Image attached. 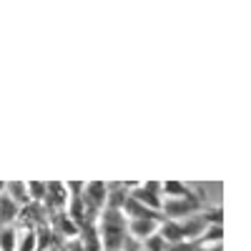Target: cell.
<instances>
[{"label": "cell", "instance_id": "1", "mask_svg": "<svg viewBox=\"0 0 251 251\" xmlns=\"http://www.w3.org/2000/svg\"><path fill=\"white\" fill-rule=\"evenodd\" d=\"M203 206V196H194V199H163L161 203V214L163 219H171V221H183L188 216H194L201 211Z\"/></svg>", "mask_w": 251, "mask_h": 251}, {"label": "cell", "instance_id": "2", "mask_svg": "<svg viewBox=\"0 0 251 251\" xmlns=\"http://www.w3.org/2000/svg\"><path fill=\"white\" fill-rule=\"evenodd\" d=\"M128 199L138 201L141 206L151 208V211H158L161 214V203H163V196H161V181H146V183H133L128 188Z\"/></svg>", "mask_w": 251, "mask_h": 251}, {"label": "cell", "instance_id": "3", "mask_svg": "<svg viewBox=\"0 0 251 251\" xmlns=\"http://www.w3.org/2000/svg\"><path fill=\"white\" fill-rule=\"evenodd\" d=\"M68 206V191H66V183L60 181H50L46 183V199H43V208L48 214H58V211H66Z\"/></svg>", "mask_w": 251, "mask_h": 251}, {"label": "cell", "instance_id": "4", "mask_svg": "<svg viewBox=\"0 0 251 251\" xmlns=\"http://www.w3.org/2000/svg\"><path fill=\"white\" fill-rule=\"evenodd\" d=\"M178 224H181V236H183V241H196V239H201L203 231L208 228V221H206V216H203V208H201L199 214L178 221Z\"/></svg>", "mask_w": 251, "mask_h": 251}, {"label": "cell", "instance_id": "5", "mask_svg": "<svg viewBox=\"0 0 251 251\" xmlns=\"http://www.w3.org/2000/svg\"><path fill=\"white\" fill-rule=\"evenodd\" d=\"M156 228H158V224L156 221H143V219H128V226H126V231H128V236L133 239V241H138V239H149L151 234H156Z\"/></svg>", "mask_w": 251, "mask_h": 251}, {"label": "cell", "instance_id": "6", "mask_svg": "<svg viewBox=\"0 0 251 251\" xmlns=\"http://www.w3.org/2000/svg\"><path fill=\"white\" fill-rule=\"evenodd\" d=\"M50 226H53V231H58L60 236H68V239H78V231H80V228L68 219L66 211L50 214Z\"/></svg>", "mask_w": 251, "mask_h": 251}, {"label": "cell", "instance_id": "7", "mask_svg": "<svg viewBox=\"0 0 251 251\" xmlns=\"http://www.w3.org/2000/svg\"><path fill=\"white\" fill-rule=\"evenodd\" d=\"M161 196H169V199H194L199 194L191 191L183 181L171 178V181H161Z\"/></svg>", "mask_w": 251, "mask_h": 251}, {"label": "cell", "instance_id": "8", "mask_svg": "<svg viewBox=\"0 0 251 251\" xmlns=\"http://www.w3.org/2000/svg\"><path fill=\"white\" fill-rule=\"evenodd\" d=\"M156 234L166 241V246H174V244H181L183 236H181V224L178 221H171V219H163L156 228Z\"/></svg>", "mask_w": 251, "mask_h": 251}, {"label": "cell", "instance_id": "9", "mask_svg": "<svg viewBox=\"0 0 251 251\" xmlns=\"http://www.w3.org/2000/svg\"><path fill=\"white\" fill-rule=\"evenodd\" d=\"M5 194H8V199H10L15 206H28V203H30L25 181H10V183H5Z\"/></svg>", "mask_w": 251, "mask_h": 251}, {"label": "cell", "instance_id": "10", "mask_svg": "<svg viewBox=\"0 0 251 251\" xmlns=\"http://www.w3.org/2000/svg\"><path fill=\"white\" fill-rule=\"evenodd\" d=\"M18 211H20V206H15L8 199V194H0V226H10L18 219Z\"/></svg>", "mask_w": 251, "mask_h": 251}, {"label": "cell", "instance_id": "11", "mask_svg": "<svg viewBox=\"0 0 251 251\" xmlns=\"http://www.w3.org/2000/svg\"><path fill=\"white\" fill-rule=\"evenodd\" d=\"M18 234L13 226H0V251H15Z\"/></svg>", "mask_w": 251, "mask_h": 251}, {"label": "cell", "instance_id": "12", "mask_svg": "<svg viewBox=\"0 0 251 251\" xmlns=\"http://www.w3.org/2000/svg\"><path fill=\"white\" fill-rule=\"evenodd\" d=\"M25 188H28L30 203H43V199H46V181H28Z\"/></svg>", "mask_w": 251, "mask_h": 251}, {"label": "cell", "instance_id": "13", "mask_svg": "<svg viewBox=\"0 0 251 251\" xmlns=\"http://www.w3.org/2000/svg\"><path fill=\"white\" fill-rule=\"evenodd\" d=\"M206 246L196 239V241H181V244H174V246H166V251H203Z\"/></svg>", "mask_w": 251, "mask_h": 251}, {"label": "cell", "instance_id": "14", "mask_svg": "<svg viewBox=\"0 0 251 251\" xmlns=\"http://www.w3.org/2000/svg\"><path fill=\"white\" fill-rule=\"evenodd\" d=\"M146 251H166V241L158 234H151L146 239Z\"/></svg>", "mask_w": 251, "mask_h": 251}, {"label": "cell", "instance_id": "15", "mask_svg": "<svg viewBox=\"0 0 251 251\" xmlns=\"http://www.w3.org/2000/svg\"><path fill=\"white\" fill-rule=\"evenodd\" d=\"M68 251H83V246H80V241H78V239H73V244L68 246Z\"/></svg>", "mask_w": 251, "mask_h": 251}, {"label": "cell", "instance_id": "16", "mask_svg": "<svg viewBox=\"0 0 251 251\" xmlns=\"http://www.w3.org/2000/svg\"><path fill=\"white\" fill-rule=\"evenodd\" d=\"M203 251H224V249H221V244H216V246H206Z\"/></svg>", "mask_w": 251, "mask_h": 251}, {"label": "cell", "instance_id": "17", "mask_svg": "<svg viewBox=\"0 0 251 251\" xmlns=\"http://www.w3.org/2000/svg\"><path fill=\"white\" fill-rule=\"evenodd\" d=\"M5 183L8 181H0V194H5Z\"/></svg>", "mask_w": 251, "mask_h": 251}, {"label": "cell", "instance_id": "18", "mask_svg": "<svg viewBox=\"0 0 251 251\" xmlns=\"http://www.w3.org/2000/svg\"><path fill=\"white\" fill-rule=\"evenodd\" d=\"M48 251H58V249H48Z\"/></svg>", "mask_w": 251, "mask_h": 251}]
</instances>
